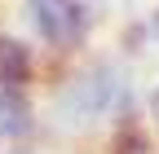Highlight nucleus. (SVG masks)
<instances>
[{
    "label": "nucleus",
    "instance_id": "6",
    "mask_svg": "<svg viewBox=\"0 0 159 154\" xmlns=\"http://www.w3.org/2000/svg\"><path fill=\"white\" fill-rule=\"evenodd\" d=\"M146 27H150V40H155V44H159V9H155V13H150V22H146Z\"/></svg>",
    "mask_w": 159,
    "mask_h": 154
},
{
    "label": "nucleus",
    "instance_id": "4",
    "mask_svg": "<svg viewBox=\"0 0 159 154\" xmlns=\"http://www.w3.org/2000/svg\"><path fill=\"white\" fill-rule=\"evenodd\" d=\"M31 49L22 40H13V35H0V84L9 88H22L31 79Z\"/></svg>",
    "mask_w": 159,
    "mask_h": 154
},
{
    "label": "nucleus",
    "instance_id": "1",
    "mask_svg": "<svg viewBox=\"0 0 159 154\" xmlns=\"http://www.w3.org/2000/svg\"><path fill=\"white\" fill-rule=\"evenodd\" d=\"M128 106H133V92H128V79L115 62H93L62 92V114L71 123H93V119H106V114L128 119Z\"/></svg>",
    "mask_w": 159,
    "mask_h": 154
},
{
    "label": "nucleus",
    "instance_id": "2",
    "mask_svg": "<svg viewBox=\"0 0 159 154\" xmlns=\"http://www.w3.org/2000/svg\"><path fill=\"white\" fill-rule=\"evenodd\" d=\"M27 22L49 49H71L89 35L84 0H27Z\"/></svg>",
    "mask_w": 159,
    "mask_h": 154
},
{
    "label": "nucleus",
    "instance_id": "5",
    "mask_svg": "<svg viewBox=\"0 0 159 154\" xmlns=\"http://www.w3.org/2000/svg\"><path fill=\"white\" fill-rule=\"evenodd\" d=\"M150 119H155V132H159V88L150 92Z\"/></svg>",
    "mask_w": 159,
    "mask_h": 154
},
{
    "label": "nucleus",
    "instance_id": "3",
    "mask_svg": "<svg viewBox=\"0 0 159 154\" xmlns=\"http://www.w3.org/2000/svg\"><path fill=\"white\" fill-rule=\"evenodd\" d=\"M31 106L22 97V88H9V84H0V137L5 141H22L31 137Z\"/></svg>",
    "mask_w": 159,
    "mask_h": 154
}]
</instances>
